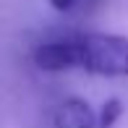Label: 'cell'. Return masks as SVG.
Listing matches in <instances>:
<instances>
[{
	"instance_id": "1",
	"label": "cell",
	"mask_w": 128,
	"mask_h": 128,
	"mask_svg": "<svg viewBox=\"0 0 128 128\" xmlns=\"http://www.w3.org/2000/svg\"><path fill=\"white\" fill-rule=\"evenodd\" d=\"M76 68L97 76L126 78L128 76V37L120 34H76Z\"/></svg>"
},
{
	"instance_id": "2",
	"label": "cell",
	"mask_w": 128,
	"mask_h": 128,
	"mask_svg": "<svg viewBox=\"0 0 128 128\" xmlns=\"http://www.w3.org/2000/svg\"><path fill=\"white\" fill-rule=\"evenodd\" d=\"M34 63H37V68L50 71V73L76 68V42H73V37L39 44L34 50Z\"/></svg>"
},
{
	"instance_id": "3",
	"label": "cell",
	"mask_w": 128,
	"mask_h": 128,
	"mask_svg": "<svg viewBox=\"0 0 128 128\" xmlns=\"http://www.w3.org/2000/svg\"><path fill=\"white\" fill-rule=\"evenodd\" d=\"M52 126L55 128H97V110L81 97L60 102L52 112Z\"/></svg>"
},
{
	"instance_id": "4",
	"label": "cell",
	"mask_w": 128,
	"mask_h": 128,
	"mask_svg": "<svg viewBox=\"0 0 128 128\" xmlns=\"http://www.w3.org/2000/svg\"><path fill=\"white\" fill-rule=\"evenodd\" d=\"M123 115V104L120 100H107L102 104V110L97 112V128H112L115 120Z\"/></svg>"
},
{
	"instance_id": "5",
	"label": "cell",
	"mask_w": 128,
	"mask_h": 128,
	"mask_svg": "<svg viewBox=\"0 0 128 128\" xmlns=\"http://www.w3.org/2000/svg\"><path fill=\"white\" fill-rule=\"evenodd\" d=\"M47 3H50L55 10H60V13H68V10H71L78 0H47Z\"/></svg>"
},
{
	"instance_id": "6",
	"label": "cell",
	"mask_w": 128,
	"mask_h": 128,
	"mask_svg": "<svg viewBox=\"0 0 128 128\" xmlns=\"http://www.w3.org/2000/svg\"><path fill=\"white\" fill-rule=\"evenodd\" d=\"M81 5H84V8H97V5L102 3V0H78Z\"/></svg>"
}]
</instances>
